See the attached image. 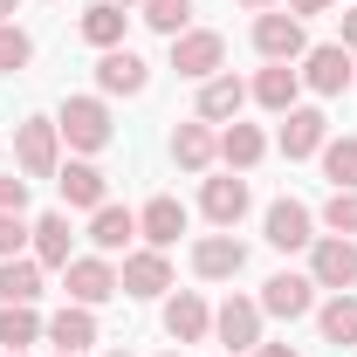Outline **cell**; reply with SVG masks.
I'll return each instance as SVG.
<instances>
[{
  "mask_svg": "<svg viewBox=\"0 0 357 357\" xmlns=\"http://www.w3.org/2000/svg\"><path fill=\"white\" fill-rule=\"evenodd\" d=\"M255 48H261L268 62H303L310 55V35H303V21L296 14H255Z\"/></svg>",
  "mask_w": 357,
  "mask_h": 357,
  "instance_id": "cell-8",
  "label": "cell"
},
{
  "mask_svg": "<svg viewBox=\"0 0 357 357\" xmlns=\"http://www.w3.org/2000/svg\"><path fill=\"white\" fill-rule=\"evenodd\" d=\"M165 357H178V351H165Z\"/></svg>",
  "mask_w": 357,
  "mask_h": 357,
  "instance_id": "cell-45",
  "label": "cell"
},
{
  "mask_svg": "<svg viewBox=\"0 0 357 357\" xmlns=\"http://www.w3.org/2000/svg\"><path fill=\"white\" fill-rule=\"evenodd\" d=\"M220 62H227V42L213 35V28H185V35H172V69L185 76V83L220 76Z\"/></svg>",
  "mask_w": 357,
  "mask_h": 357,
  "instance_id": "cell-4",
  "label": "cell"
},
{
  "mask_svg": "<svg viewBox=\"0 0 357 357\" xmlns=\"http://www.w3.org/2000/svg\"><path fill=\"white\" fill-rule=\"evenodd\" d=\"M21 241H28L21 213H0V261H7V255H21Z\"/></svg>",
  "mask_w": 357,
  "mask_h": 357,
  "instance_id": "cell-35",
  "label": "cell"
},
{
  "mask_svg": "<svg viewBox=\"0 0 357 357\" xmlns=\"http://www.w3.org/2000/svg\"><path fill=\"white\" fill-rule=\"evenodd\" d=\"M14 7H21V0H0V21H14Z\"/></svg>",
  "mask_w": 357,
  "mask_h": 357,
  "instance_id": "cell-39",
  "label": "cell"
},
{
  "mask_svg": "<svg viewBox=\"0 0 357 357\" xmlns=\"http://www.w3.org/2000/svg\"><path fill=\"white\" fill-rule=\"evenodd\" d=\"M261 234H268V248L296 255V248H310V241H316V213L303 206V199H275V206L261 213Z\"/></svg>",
  "mask_w": 357,
  "mask_h": 357,
  "instance_id": "cell-9",
  "label": "cell"
},
{
  "mask_svg": "<svg viewBox=\"0 0 357 357\" xmlns=\"http://www.w3.org/2000/svg\"><path fill=\"white\" fill-rule=\"evenodd\" d=\"M0 357H28V351H0Z\"/></svg>",
  "mask_w": 357,
  "mask_h": 357,
  "instance_id": "cell-44",
  "label": "cell"
},
{
  "mask_svg": "<svg viewBox=\"0 0 357 357\" xmlns=\"http://www.w3.org/2000/svg\"><path fill=\"white\" fill-rule=\"evenodd\" d=\"M323 227H330V234H351V241H357V185H337V192L323 199Z\"/></svg>",
  "mask_w": 357,
  "mask_h": 357,
  "instance_id": "cell-32",
  "label": "cell"
},
{
  "mask_svg": "<svg viewBox=\"0 0 357 357\" xmlns=\"http://www.w3.org/2000/svg\"><path fill=\"white\" fill-rule=\"evenodd\" d=\"M28 62H35V42H28V28L0 21V69L14 76V69H28Z\"/></svg>",
  "mask_w": 357,
  "mask_h": 357,
  "instance_id": "cell-33",
  "label": "cell"
},
{
  "mask_svg": "<svg viewBox=\"0 0 357 357\" xmlns=\"http://www.w3.org/2000/svg\"><path fill=\"white\" fill-rule=\"evenodd\" d=\"M55 131L69 137V151H103L110 144V103L103 96H69L55 110Z\"/></svg>",
  "mask_w": 357,
  "mask_h": 357,
  "instance_id": "cell-2",
  "label": "cell"
},
{
  "mask_svg": "<svg viewBox=\"0 0 357 357\" xmlns=\"http://www.w3.org/2000/svg\"><path fill=\"white\" fill-rule=\"evenodd\" d=\"M275 144H282V158H316V151L330 144V117L296 103V110L282 117V137H275Z\"/></svg>",
  "mask_w": 357,
  "mask_h": 357,
  "instance_id": "cell-15",
  "label": "cell"
},
{
  "mask_svg": "<svg viewBox=\"0 0 357 357\" xmlns=\"http://www.w3.org/2000/svg\"><path fill=\"white\" fill-rule=\"evenodd\" d=\"M144 7V28H158V35H185V21H192V0H137Z\"/></svg>",
  "mask_w": 357,
  "mask_h": 357,
  "instance_id": "cell-31",
  "label": "cell"
},
{
  "mask_svg": "<svg viewBox=\"0 0 357 357\" xmlns=\"http://www.w3.org/2000/svg\"><path fill=\"white\" fill-rule=\"evenodd\" d=\"M55 185H62V206H83V213H96V206L110 199V178L96 172L89 158H69V165L55 172Z\"/></svg>",
  "mask_w": 357,
  "mask_h": 357,
  "instance_id": "cell-17",
  "label": "cell"
},
{
  "mask_svg": "<svg viewBox=\"0 0 357 357\" xmlns=\"http://www.w3.org/2000/svg\"><path fill=\"white\" fill-rule=\"evenodd\" d=\"M55 357H83V351H55Z\"/></svg>",
  "mask_w": 357,
  "mask_h": 357,
  "instance_id": "cell-42",
  "label": "cell"
},
{
  "mask_svg": "<svg viewBox=\"0 0 357 357\" xmlns=\"http://www.w3.org/2000/svg\"><path fill=\"white\" fill-rule=\"evenodd\" d=\"M316 310V282L310 275H268L261 282V316H282V323H303V316Z\"/></svg>",
  "mask_w": 357,
  "mask_h": 357,
  "instance_id": "cell-11",
  "label": "cell"
},
{
  "mask_svg": "<svg viewBox=\"0 0 357 357\" xmlns=\"http://www.w3.org/2000/svg\"><path fill=\"white\" fill-rule=\"evenodd\" d=\"M316 158H323V178L330 185H357V137H330Z\"/></svg>",
  "mask_w": 357,
  "mask_h": 357,
  "instance_id": "cell-30",
  "label": "cell"
},
{
  "mask_svg": "<svg viewBox=\"0 0 357 357\" xmlns=\"http://www.w3.org/2000/svg\"><path fill=\"white\" fill-rule=\"evenodd\" d=\"M248 268V248L234 241V234H206V241H192V275L199 282H234Z\"/></svg>",
  "mask_w": 357,
  "mask_h": 357,
  "instance_id": "cell-14",
  "label": "cell"
},
{
  "mask_svg": "<svg viewBox=\"0 0 357 357\" xmlns=\"http://www.w3.org/2000/svg\"><path fill=\"white\" fill-rule=\"evenodd\" d=\"M241 7H255V14H268V7H275V0H241Z\"/></svg>",
  "mask_w": 357,
  "mask_h": 357,
  "instance_id": "cell-40",
  "label": "cell"
},
{
  "mask_svg": "<svg viewBox=\"0 0 357 357\" xmlns=\"http://www.w3.org/2000/svg\"><path fill=\"white\" fill-rule=\"evenodd\" d=\"M124 21H131L124 7H110V0H96V7L83 14V42L96 48V55H103V48H124Z\"/></svg>",
  "mask_w": 357,
  "mask_h": 357,
  "instance_id": "cell-28",
  "label": "cell"
},
{
  "mask_svg": "<svg viewBox=\"0 0 357 357\" xmlns=\"http://www.w3.org/2000/svg\"><path fill=\"white\" fill-rule=\"evenodd\" d=\"M241 103H248V83H241L234 69H220V76H206V83H199V117H206V124L241 117Z\"/></svg>",
  "mask_w": 357,
  "mask_h": 357,
  "instance_id": "cell-20",
  "label": "cell"
},
{
  "mask_svg": "<svg viewBox=\"0 0 357 357\" xmlns=\"http://www.w3.org/2000/svg\"><path fill=\"white\" fill-rule=\"evenodd\" d=\"M316 330H323V344H337V351L357 344V296H351V289H344V296H330V303L316 310Z\"/></svg>",
  "mask_w": 357,
  "mask_h": 357,
  "instance_id": "cell-27",
  "label": "cell"
},
{
  "mask_svg": "<svg viewBox=\"0 0 357 357\" xmlns=\"http://www.w3.org/2000/svg\"><path fill=\"white\" fill-rule=\"evenodd\" d=\"M131 234H137V213L131 206H96L89 213V241H96V255H117V248H131Z\"/></svg>",
  "mask_w": 357,
  "mask_h": 357,
  "instance_id": "cell-22",
  "label": "cell"
},
{
  "mask_svg": "<svg viewBox=\"0 0 357 357\" xmlns=\"http://www.w3.org/2000/svg\"><path fill=\"white\" fill-rule=\"evenodd\" d=\"M96 89L103 96H144L151 89V62L137 48H103L96 55Z\"/></svg>",
  "mask_w": 357,
  "mask_h": 357,
  "instance_id": "cell-6",
  "label": "cell"
},
{
  "mask_svg": "<svg viewBox=\"0 0 357 357\" xmlns=\"http://www.w3.org/2000/svg\"><path fill=\"white\" fill-rule=\"evenodd\" d=\"M62 275H69V303H83V310L110 303V296H124V289H117V268L103 261V255H76Z\"/></svg>",
  "mask_w": 357,
  "mask_h": 357,
  "instance_id": "cell-12",
  "label": "cell"
},
{
  "mask_svg": "<svg viewBox=\"0 0 357 357\" xmlns=\"http://www.w3.org/2000/svg\"><path fill=\"white\" fill-rule=\"evenodd\" d=\"M337 28H344L337 42H344V48H351V55H357V7H351V14H337Z\"/></svg>",
  "mask_w": 357,
  "mask_h": 357,
  "instance_id": "cell-36",
  "label": "cell"
},
{
  "mask_svg": "<svg viewBox=\"0 0 357 357\" xmlns=\"http://www.w3.org/2000/svg\"><path fill=\"white\" fill-rule=\"evenodd\" d=\"M296 76H303L316 96H344V89L357 83V62H351V48H344V42H323V48L303 55V69H296Z\"/></svg>",
  "mask_w": 357,
  "mask_h": 357,
  "instance_id": "cell-5",
  "label": "cell"
},
{
  "mask_svg": "<svg viewBox=\"0 0 357 357\" xmlns=\"http://www.w3.org/2000/svg\"><path fill=\"white\" fill-rule=\"evenodd\" d=\"M310 282L316 289H351L357 282V241L351 234H323V241H310Z\"/></svg>",
  "mask_w": 357,
  "mask_h": 357,
  "instance_id": "cell-3",
  "label": "cell"
},
{
  "mask_svg": "<svg viewBox=\"0 0 357 357\" xmlns=\"http://www.w3.org/2000/svg\"><path fill=\"white\" fill-rule=\"evenodd\" d=\"M0 303H42V261L35 255H7L0 261Z\"/></svg>",
  "mask_w": 357,
  "mask_h": 357,
  "instance_id": "cell-24",
  "label": "cell"
},
{
  "mask_svg": "<svg viewBox=\"0 0 357 357\" xmlns=\"http://www.w3.org/2000/svg\"><path fill=\"white\" fill-rule=\"evenodd\" d=\"M110 7H137V0H110Z\"/></svg>",
  "mask_w": 357,
  "mask_h": 357,
  "instance_id": "cell-41",
  "label": "cell"
},
{
  "mask_svg": "<svg viewBox=\"0 0 357 357\" xmlns=\"http://www.w3.org/2000/svg\"><path fill=\"white\" fill-rule=\"evenodd\" d=\"M213 337L227 344V357L255 351V344H261V303H248V296H227L220 310H213Z\"/></svg>",
  "mask_w": 357,
  "mask_h": 357,
  "instance_id": "cell-10",
  "label": "cell"
},
{
  "mask_svg": "<svg viewBox=\"0 0 357 357\" xmlns=\"http://www.w3.org/2000/svg\"><path fill=\"white\" fill-rule=\"evenodd\" d=\"M255 357H296V344H255Z\"/></svg>",
  "mask_w": 357,
  "mask_h": 357,
  "instance_id": "cell-38",
  "label": "cell"
},
{
  "mask_svg": "<svg viewBox=\"0 0 357 357\" xmlns=\"http://www.w3.org/2000/svg\"><path fill=\"white\" fill-rule=\"evenodd\" d=\"M330 7H337V0H289V14H296V21H303V14H330Z\"/></svg>",
  "mask_w": 357,
  "mask_h": 357,
  "instance_id": "cell-37",
  "label": "cell"
},
{
  "mask_svg": "<svg viewBox=\"0 0 357 357\" xmlns=\"http://www.w3.org/2000/svg\"><path fill=\"white\" fill-rule=\"evenodd\" d=\"M261 151H268V137L255 131V124H227V131H220V158H227V172H255V165H261Z\"/></svg>",
  "mask_w": 357,
  "mask_h": 357,
  "instance_id": "cell-26",
  "label": "cell"
},
{
  "mask_svg": "<svg viewBox=\"0 0 357 357\" xmlns=\"http://www.w3.org/2000/svg\"><path fill=\"white\" fill-rule=\"evenodd\" d=\"M103 357H131V351H103Z\"/></svg>",
  "mask_w": 357,
  "mask_h": 357,
  "instance_id": "cell-43",
  "label": "cell"
},
{
  "mask_svg": "<svg viewBox=\"0 0 357 357\" xmlns=\"http://www.w3.org/2000/svg\"><path fill=\"white\" fill-rule=\"evenodd\" d=\"M248 96H255L261 110H275V117H289V110H296V96H303V76H296L289 62H268L261 76H255V89H248Z\"/></svg>",
  "mask_w": 357,
  "mask_h": 357,
  "instance_id": "cell-19",
  "label": "cell"
},
{
  "mask_svg": "<svg viewBox=\"0 0 357 357\" xmlns=\"http://www.w3.org/2000/svg\"><path fill=\"white\" fill-rule=\"evenodd\" d=\"M213 158H220V137H213L206 117H192V124L172 131V165H178V172H206Z\"/></svg>",
  "mask_w": 357,
  "mask_h": 357,
  "instance_id": "cell-18",
  "label": "cell"
},
{
  "mask_svg": "<svg viewBox=\"0 0 357 357\" xmlns=\"http://www.w3.org/2000/svg\"><path fill=\"white\" fill-rule=\"evenodd\" d=\"M28 234H35V261L42 268H69L76 261V255H69V241H76V234H69V213H42Z\"/></svg>",
  "mask_w": 357,
  "mask_h": 357,
  "instance_id": "cell-25",
  "label": "cell"
},
{
  "mask_svg": "<svg viewBox=\"0 0 357 357\" xmlns=\"http://www.w3.org/2000/svg\"><path fill=\"white\" fill-rule=\"evenodd\" d=\"M199 213L220 227V234H234V227H241V213H248V178H241V172L206 178V185H199Z\"/></svg>",
  "mask_w": 357,
  "mask_h": 357,
  "instance_id": "cell-13",
  "label": "cell"
},
{
  "mask_svg": "<svg viewBox=\"0 0 357 357\" xmlns=\"http://www.w3.org/2000/svg\"><path fill=\"white\" fill-rule=\"evenodd\" d=\"M48 344H55V351H89V344H96V316L83 310V303H69V310H55L48 316V330H42Z\"/></svg>",
  "mask_w": 357,
  "mask_h": 357,
  "instance_id": "cell-23",
  "label": "cell"
},
{
  "mask_svg": "<svg viewBox=\"0 0 357 357\" xmlns=\"http://www.w3.org/2000/svg\"><path fill=\"white\" fill-rule=\"evenodd\" d=\"M117 289H124V296H137V303L165 296V289H172V261H165V248H137V255H124Z\"/></svg>",
  "mask_w": 357,
  "mask_h": 357,
  "instance_id": "cell-7",
  "label": "cell"
},
{
  "mask_svg": "<svg viewBox=\"0 0 357 357\" xmlns=\"http://www.w3.org/2000/svg\"><path fill=\"white\" fill-rule=\"evenodd\" d=\"M42 330L48 323L35 316V303H7V310H0V351H28Z\"/></svg>",
  "mask_w": 357,
  "mask_h": 357,
  "instance_id": "cell-29",
  "label": "cell"
},
{
  "mask_svg": "<svg viewBox=\"0 0 357 357\" xmlns=\"http://www.w3.org/2000/svg\"><path fill=\"white\" fill-rule=\"evenodd\" d=\"M28 206V178L21 172H0V213H21Z\"/></svg>",
  "mask_w": 357,
  "mask_h": 357,
  "instance_id": "cell-34",
  "label": "cell"
},
{
  "mask_svg": "<svg viewBox=\"0 0 357 357\" xmlns=\"http://www.w3.org/2000/svg\"><path fill=\"white\" fill-rule=\"evenodd\" d=\"M14 172L21 178H55L62 172V131H55V117H21L14 124Z\"/></svg>",
  "mask_w": 357,
  "mask_h": 357,
  "instance_id": "cell-1",
  "label": "cell"
},
{
  "mask_svg": "<svg viewBox=\"0 0 357 357\" xmlns=\"http://www.w3.org/2000/svg\"><path fill=\"white\" fill-rule=\"evenodd\" d=\"M165 337H172V344H199V337H213V310H206V296L178 289L172 303H165Z\"/></svg>",
  "mask_w": 357,
  "mask_h": 357,
  "instance_id": "cell-16",
  "label": "cell"
},
{
  "mask_svg": "<svg viewBox=\"0 0 357 357\" xmlns=\"http://www.w3.org/2000/svg\"><path fill=\"white\" fill-rule=\"evenodd\" d=\"M137 234H144V248H172L178 234H185V206H178L172 192H158V199L137 213Z\"/></svg>",
  "mask_w": 357,
  "mask_h": 357,
  "instance_id": "cell-21",
  "label": "cell"
}]
</instances>
